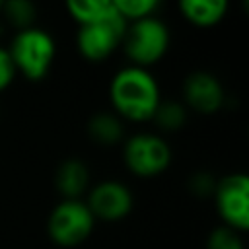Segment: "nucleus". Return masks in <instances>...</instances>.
Segmentation results:
<instances>
[{
	"label": "nucleus",
	"instance_id": "nucleus-1",
	"mask_svg": "<svg viewBox=\"0 0 249 249\" xmlns=\"http://www.w3.org/2000/svg\"><path fill=\"white\" fill-rule=\"evenodd\" d=\"M109 103L124 123H150L161 103V88L152 70L121 66L109 80Z\"/></svg>",
	"mask_w": 249,
	"mask_h": 249
},
{
	"label": "nucleus",
	"instance_id": "nucleus-6",
	"mask_svg": "<svg viewBox=\"0 0 249 249\" xmlns=\"http://www.w3.org/2000/svg\"><path fill=\"white\" fill-rule=\"evenodd\" d=\"M95 226V218L88 204L80 198H62L49 214V237L60 247H76L84 243Z\"/></svg>",
	"mask_w": 249,
	"mask_h": 249
},
{
	"label": "nucleus",
	"instance_id": "nucleus-8",
	"mask_svg": "<svg viewBox=\"0 0 249 249\" xmlns=\"http://www.w3.org/2000/svg\"><path fill=\"white\" fill-rule=\"evenodd\" d=\"M183 105L198 115H216L226 103V89L220 78L208 70L191 72L181 86Z\"/></svg>",
	"mask_w": 249,
	"mask_h": 249
},
{
	"label": "nucleus",
	"instance_id": "nucleus-20",
	"mask_svg": "<svg viewBox=\"0 0 249 249\" xmlns=\"http://www.w3.org/2000/svg\"><path fill=\"white\" fill-rule=\"evenodd\" d=\"M2 6H4V0H0V14H2Z\"/></svg>",
	"mask_w": 249,
	"mask_h": 249
},
{
	"label": "nucleus",
	"instance_id": "nucleus-10",
	"mask_svg": "<svg viewBox=\"0 0 249 249\" xmlns=\"http://www.w3.org/2000/svg\"><path fill=\"white\" fill-rule=\"evenodd\" d=\"M181 18L198 29H210L224 21L230 0H177Z\"/></svg>",
	"mask_w": 249,
	"mask_h": 249
},
{
	"label": "nucleus",
	"instance_id": "nucleus-15",
	"mask_svg": "<svg viewBox=\"0 0 249 249\" xmlns=\"http://www.w3.org/2000/svg\"><path fill=\"white\" fill-rule=\"evenodd\" d=\"M6 18V21L16 29H27L31 25H35L37 19V6L33 0H4L2 6V14Z\"/></svg>",
	"mask_w": 249,
	"mask_h": 249
},
{
	"label": "nucleus",
	"instance_id": "nucleus-2",
	"mask_svg": "<svg viewBox=\"0 0 249 249\" xmlns=\"http://www.w3.org/2000/svg\"><path fill=\"white\" fill-rule=\"evenodd\" d=\"M6 49L10 53L16 72L27 82L45 80L56 58L54 37L39 25L16 31Z\"/></svg>",
	"mask_w": 249,
	"mask_h": 249
},
{
	"label": "nucleus",
	"instance_id": "nucleus-19",
	"mask_svg": "<svg viewBox=\"0 0 249 249\" xmlns=\"http://www.w3.org/2000/svg\"><path fill=\"white\" fill-rule=\"evenodd\" d=\"M18 72L14 68V62L10 58V53L6 47H0V93H4L16 80Z\"/></svg>",
	"mask_w": 249,
	"mask_h": 249
},
{
	"label": "nucleus",
	"instance_id": "nucleus-18",
	"mask_svg": "<svg viewBox=\"0 0 249 249\" xmlns=\"http://www.w3.org/2000/svg\"><path fill=\"white\" fill-rule=\"evenodd\" d=\"M216 179L208 173V171H196L191 175L189 179V189L191 193H195L196 196H210L214 195V189H216Z\"/></svg>",
	"mask_w": 249,
	"mask_h": 249
},
{
	"label": "nucleus",
	"instance_id": "nucleus-9",
	"mask_svg": "<svg viewBox=\"0 0 249 249\" xmlns=\"http://www.w3.org/2000/svg\"><path fill=\"white\" fill-rule=\"evenodd\" d=\"M84 202L91 210L93 218L105 222H117L130 214L134 198L124 183L117 179H105L95 183L88 191V198Z\"/></svg>",
	"mask_w": 249,
	"mask_h": 249
},
{
	"label": "nucleus",
	"instance_id": "nucleus-11",
	"mask_svg": "<svg viewBox=\"0 0 249 249\" xmlns=\"http://www.w3.org/2000/svg\"><path fill=\"white\" fill-rule=\"evenodd\" d=\"M54 187L62 198H80L89 187V169L78 158H68L54 171Z\"/></svg>",
	"mask_w": 249,
	"mask_h": 249
},
{
	"label": "nucleus",
	"instance_id": "nucleus-13",
	"mask_svg": "<svg viewBox=\"0 0 249 249\" xmlns=\"http://www.w3.org/2000/svg\"><path fill=\"white\" fill-rule=\"evenodd\" d=\"M64 10L76 25H86L113 14L111 0H64Z\"/></svg>",
	"mask_w": 249,
	"mask_h": 249
},
{
	"label": "nucleus",
	"instance_id": "nucleus-4",
	"mask_svg": "<svg viewBox=\"0 0 249 249\" xmlns=\"http://www.w3.org/2000/svg\"><path fill=\"white\" fill-rule=\"evenodd\" d=\"M171 146L161 134L142 130L123 140V161L136 177H158L171 165Z\"/></svg>",
	"mask_w": 249,
	"mask_h": 249
},
{
	"label": "nucleus",
	"instance_id": "nucleus-16",
	"mask_svg": "<svg viewBox=\"0 0 249 249\" xmlns=\"http://www.w3.org/2000/svg\"><path fill=\"white\" fill-rule=\"evenodd\" d=\"M163 0H111L113 10L126 21H136L148 16H156Z\"/></svg>",
	"mask_w": 249,
	"mask_h": 249
},
{
	"label": "nucleus",
	"instance_id": "nucleus-12",
	"mask_svg": "<svg viewBox=\"0 0 249 249\" xmlns=\"http://www.w3.org/2000/svg\"><path fill=\"white\" fill-rule=\"evenodd\" d=\"M86 128H88V136L99 146H117L126 138L124 121L117 117L113 111L93 113Z\"/></svg>",
	"mask_w": 249,
	"mask_h": 249
},
{
	"label": "nucleus",
	"instance_id": "nucleus-14",
	"mask_svg": "<svg viewBox=\"0 0 249 249\" xmlns=\"http://www.w3.org/2000/svg\"><path fill=\"white\" fill-rule=\"evenodd\" d=\"M189 119V109L183 105V101L177 99H161V103L158 105L152 123H156V126L163 132H177L187 124Z\"/></svg>",
	"mask_w": 249,
	"mask_h": 249
},
{
	"label": "nucleus",
	"instance_id": "nucleus-17",
	"mask_svg": "<svg viewBox=\"0 0 249 249\" xmlns=\"http://www.w3.org/2000/svg\"><path fill=\"white\" fill-rule=\"evenodd\" d=\"M206 249H243V241L239 237V231L228 226H218L210 231Z\"/></svg>",
	"mask_w": 249,
	"mask_h": 249
},
{
	"label": "nucleus",
	"instance_id": "nucleus-3",
	"mask_svg": "<svg viewBox=\"0 0 249 249\" xmlns=\"http://www.w3.org/2000/svg\"><path fill=\"white\" fill-rule=\"evenodd\" d=\"M169 47L171 31L167 23L158 16H148L126 23L121 49L128 58V64L152 70V66L165 58Z\"/></svg>",
	"mask_w": 249,
	"mask_h": 249
},
{
	"label": "nucleus",
	"instance_id": "nucleus-7",
	"mask_svg": "<svg viewBox=\"0 0 249 249\" xmlns=\"http://www.w3.org/2000/svg\"><path fill=\"white\" fill-rule=\"evenodd\" d=\"M214 202L224 226L245 231L249 228V177L245 173H230L216 183Z\"/></svg>",
	"mask_w": 249,
	"mask_h": 249
},
{
	"label": "nucleus",
	"instance_id": "nucleus-5",
	"mask_svg": "<svg viewBox=\"0 0 249 249\" xmlns=\"http://www.w3.org/2000/svg\"><path fill=\"white\" fill-rule=\"evenodd\" d=\"M126 21L117 14H109L103 19L78 25L76 29V51L88 62H103L111 58L123 45Z\"/></svg>",
	"mask_w": 249,
	"mask_h": 249
}]
</instances>
